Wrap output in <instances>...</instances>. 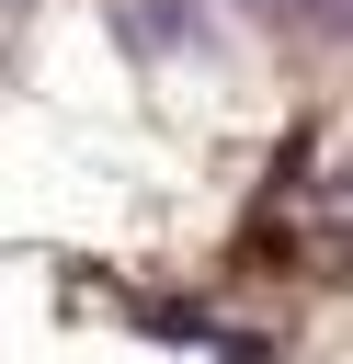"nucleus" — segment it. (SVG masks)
I'll use <instances>...</instances> for the list:
<instances>
[{"label":"nucleus","mask_w":353,"mask_h":364,"mask_svg":"<svg viewBox=\"0 0 353 364\" xmlns=\"http://www.w3.org/2000/svg\"><path fill=\"white\" fill-rule=\"evenodd\" d=\"M125 34H137V46H205L194 11H125Z\"/></svg>","instance_id":"1"},{"label":"nucleus","mask_w":353,"mask_h":364,"mask_svg":"<svg viewBox=\"0 0 353 364\" xmlns=\"http://www.w3.org/2000/svg\"><path fill=\"white\" fill-rule=\"evenodd\" d=\"M273 11H296V23H342V0H273Z\"/></svg>","instance_id":"2"}]
</instances>
